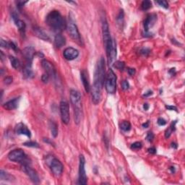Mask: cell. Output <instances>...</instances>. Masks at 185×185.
<instances>
[{"label": "cell", "instance_id": "37", "mask_svg": "<svg viewBox=\"0 0 185 185\" xmlns=\"http://www.w3.org/2000/svg\"><path fill=\"white\" fill-rule=\"evenodd\" d=\"M49 78H50V77H49V76L47 74H46V73L43 74V75H42V77H41L42 81H43V83H47L48 82H49Z\"/></svg>", "mask_w": 185, "mask_h": 185}, {"label": "cell", "instance_id": "21", "mask_svg": "<svg viewBox=\"0 0 185 185\" xmlns=\"http://www.w3.org/2000/svg\"><path fill=\"white\" fill-rule=\"evenodd\" d=\"M22 75H23V77L25 79H30L33 78L34 74L32 70V66L25 65V67L22 70Z\"/></svg>", "mask_w": 185, "mask_h": 185}, {"label": "cell", "instance_id": "41", "mask_svg": "<svg viewBox=\"0 0 185 185\" xmlns=\"http://www.w3.org/2000/svg\"><path fill=\"white\" fill-rule=\"evenodd\" d=\"M166 108L168 110H170V111H177V108L174 106H166Z\"/></svg>", "mask_w": 185, "mask_h": 185}, {"label": "cell", "instance_id": "24", "mask_svg": "<svg viewBox=\"0 0 185 185\" xmlns=\"http://www.w3.org/2000/svg\"><path fill=\"white\" fill-rule=\"evenodd\" d=\"M9 60H10L11 64H12L13 68L18 70V69H19L20 67L21 66L20 62L19 59H17L16 57H15V56H9Z\"/></svg>", "mask_w": 185, "mask_h": 185}, {"label": "cell", "instance_id": "3", "mask_svg": "<svg viewBox=\"0 0 185 185\" xmlns=\"http://www.w3.org/2000/svg\"><path fill=\"white\" fill-rule=\"evenodd\" d=\"M70 101L73 107L75 122L78 125L83 116V105H82L81 95L77 90H71L70 91Z\"/></svg>", "mask_w": 185, "mask_h": 185}, {"label": "cell", "instance_id": "26", "mask_svg": "<svg viewBox=\"0 0 185 185\" xmlns=\"http://www.w3.org/2000/svg\"><path fill=\"white\" fill-rule=\"evenodd\" d=\"M120 128L124 132H128L131 129V124L128 121H123L120 125Z\"/></svg>", "mask_w": 185, "mask_h": 185}, {"label": "cell", "instance_id": "39", "mask_svg": "<svg viewBox=\"0 0 185 185\" xmlns=\"http://www.w3.org/2000/svg\"><path fill=\"white\" fill-rule=\"evenodd\" d=\"M0 45H1V47L2 48H9V42L5 41L3 39H1V43H0Z\"/></svg>", "mask_w": 185, "mask_h": 185}, {"label": "cell", "instance_id": "13", "mask_svg": "<svg viewBox=\"0 0 185 185\" xmlns=\"http://www.w3.org/2000/svg\"><path fill=\"white\" fill-rule=\"evenodd\" d=\"M41 65L43 70H45L46 74L49 76L50 77H55L56 75V69H55L54 66L52 64L51 62L46 59H43L41 62Z\"/></svg>", "mask_w": 185, "mask_h": 185}, {"label": "cell", "instance_id": "48", "mask_svg": "<svg viewBox=\"0 0 185 185\" xmlns=\"http://www.w3.org/2000/svg\"><path fill=\"white\" fill-rule=\"evenodd\" d=\"M171 147L175 148V149H176V148H177V145H176V143H171Z\"/></svg>", "mask_w": 185, "mask_h": 185}, {"label": "cell", "instance_id": "17", "mask_svg": "<svg viewBox=\"0 0 185 185\" xmlns=\"http://www.w3.org/2000/svg\"><path fill=\"white\" fill-rule=\"evenodd\" d=\"M12 18L13 19L14 22H15L16 26L19 28V30L22 33H24L25 31V28H26V25H25V23L22 20H21L20 19H19L18 18V15H17L15 12H12Z\"/></svg>", "mask_w": 185, "mask_h": 185}, {"label": "cell", "instance_id": "49", "mask_svg": "<svg viewBox=\"0 0 185 185\" xmlns=\"http://www.w3.org/2000/svg\"><path fill=\"white\" fill-rule=\"evenodd\" d=\"M170 169H171V170L172 173H173V172H174V171H175L174 167H171V168H170Z\"/></svg>", "mask_w": 185, "mask_h": 185}, {"label": "cell", "instance_id": "9", "mask_svg": "<svg viewBox=\"0 0 185 185\" xmlns=\"http://www.w3.org/2000/svg\"><path fill=\"white\" fill-rule=\"evenodd\" d=\"M79 177L78 184H87V176L85 172V159L83 155H80L79 159Z\"/></svg>", "mask_w": 185, "mask_h": 185}, {"label": "cell", "instance_id": "14", "mask_svg": "<svg viewBox=\"0 0 185 185\" xmlns=\"http://www.w3.org/2000/svg\"><path fill=\"white\" fill-rule=\"evenodd\" d=\"M63 56L67 60L72 61L75 59L79 56V52L73 47L66 48L63 52Z\"/></svg>", "mask_w": 185, "mask_h": 185}, {"label": "cell", "instance_id": "16", "mask_svg": "<svg viewBox=\"0 0 185 185\" xmlns=\"http://www.w3.org/2000/svg\"><path fill=\"white\" fill-rule=\"evenodd\" d=\"M80 77H81L82 83H83L84 88L85 90V91L87 93H89L90 90V82H89V77L87 72L86 70H83V71L80 73Z\"/></svg>", "mask_w": 185, "mask_h": 185}, {"label": "cell", "instance_id": "44", "mask_svg": "<svg viewBox=\"0 0 185 185\" xmlns=\"http://www.w3.org/2000/svg\"><path fill=\"white\" fill-rule=\"evenodd\" d=\"M148 152L150 154H155L156 152V149L154 147H152V148H148Z\"/></svg>", "mask_w": 185, "mask_h": 185}, {"label": "cell", "instance_id": "5", "mask_svg": "<svg viewBox=\"0 0 185 185\" xmlns=\"http://www.w3.org/2000/svg\"><path fill=\"white\" fill-rule=\"evenodd\" d=\"M8 159L11 161L20 163L21 164L28 163V159L26 154L21 149H15L9 152L8 154Z\"/></svg>", "mask_w": 185, "mask_h": 185}, {"label": "cell", "instance_id": "4", "mask_svg": "<svg viewBox=\"0 0 185 185\" xmlns=\"http://www.w3.org/2000/svg\"><path fill=\"white\" fill-rule=\"evenodd\" d=\"M105 87L109 94H114L117 91V76L111 69L106 75Z\"/></svg>", "mask_w": 185, "mask_h": 185}, {"label": "cell", "instance_id": "1", "mask_svg": "<svg viewBox=\"0 0 185 185\" xmlns=\"http://www.w3.org/2000/svg\"><path fill=\"white\" fill-rule=\"evenodd\" d=\"M106 64L104 57L100 58L96 67L93 86L90 87L92 101L95 105H98L102 98V89L106 78Z\"/></svg>", "mask_w": 185, "mask_h": 185}, {"label": "cell", "instance_id": "45", "mask_svg": "<svg viewBox=\"0 0 185 185\" xmlns=\"http://www.w3.org/2000/svg\"><path fill=\"white\" fill-rule=\"evenodd\" d=\"M152 94V92L151 91V90H148V92H146V93H145V94L143 95L144 97H148L150 96H151Z\"/></svg>", "mask_w": 185, "mask_h": 185}, {"label": "cell", "instance_id": "22", "mask_svg": "<svg viewBox=\"0 0 185 185\" xmlns=\"http://www.w3.org/2000/svg\"><path fill=\"white\" fill-rule=\"evenodd\" d=\"M49 128H50L52 135L54 138H56L58 135V127L57 125L54 121H49Z\"/></svg>", "mask_w": 185, "mask_h": 185}, {"label": "cell", "instance_id": "10", "mask_svg": "<svg viewBox=\"0 0 185 185\" xmlns=\"http://www.w3.org/2000/svg\"><path fill=\"white\" fill-rule=\"evenodd\" d=\"M49 167L54 176H60L64 170V166L62 162L56 158H52L49 161Z\"/></svg>", "mask_w": 185, "mask_h": 185}, {"label": "cell", "instance_id": "15", "mask_svg": "<svg viewBox=\"0 0 185 185\" xmlns=\"http://www.w3.org/2000/svg\"><path fill=\"white\" fill-rule=\"evenodd\" d=\"M15 132L18 135H24L28 138H30V136H31L30 131L28 129L26 125H24L23 123H19L15 126Z\"/></svg>", "mask_w": 185, "mask_h": 185}, {"label": "cell", "instance_id": "8", "mask_svg": "<svg viewBox=\"0 0 185 185\" xmlns=\"http://www.w3.org/2000/svg\"><path fill=\"white\" fill-rule=\"evenodd\" d=\"M59 109H60V114L62 121L65 125H68L70 123V106L67 101H62L59 104Z\"/></svg>", "mask_w": 185, "mask_h": 185}, {"label": "cell", "instance_id": "36", "mask_svg": "<svg viewBox=\"0 0 185 185\" xmlns=\"http://www.w3.org/2000/svg\"><path fill=\"white\" fill-rule=\"evenodd\" d=\"M158 125L159 126H164L166 125V121L163 118H159L158 119Z\"/></svg>", "mask_w": 185, "mask_h": 185}, {"label": "cell", "instance_id": "42", "mask_svg": "<svg viewBox=\"0 0 185 185\" xmlns=\"http://www.w3.org/2000/svg\"><path fill=\"white\" fill-rule=\"evenodd\" d=\"M128 73H129V75L131 76H133L135 75V73H136V71H135V69L134 68H128Z\"/></svg>", "mask_w": 185, "mask_h": 185}, {"label": "cell", "instance_id": "28", "mask_svg": "<svg viewBox=\"0 0 185 185\" xmlns=\"http://www.w3.org/2000/svg\"><path fill=\"white\" fill-rule=\"evenodd\" d=\"M23 145L24 146L29 147V148H40L39 143H37L36 142H34V141H28V142H25L23 143Z\"/></svg>", "mask_w": 185, "mask_h": 185}, {"label": "cell", "instance_id": "34", "mask_svg": "<svg viewBox=\"0 0 185 185\" xmlns=\"http://www.w3.org/2000/svg\"><path fill=\"white\" fill-rule=\"evenodd\" d=\"M9 49H12V50L16 51V52L18 51V48L17 46V45L12 41H9Z\"/></svg>", "mask_w": 185, "mask_h": 185}, {"label": "cell", "instance_id": "33", "mask_svg": "<svg viewBox=\"0 0 185 185\" xmlns=\"http://www.w3.org/2000/svg\"><path fill=\"white\" fill-rule=\"evenodd\" d=\"M121 87H122V89L124 90H127L129 89V84L127 80H124V81H122V83H121Z\"/></svg>", "mask_w": 185, "mask_h": 185}, {"label": "cell", "instance_id": "30", "mask_svg": "<svg viewBox=\"0 0 185 185\" xmlns=\"http://www.w3.org/2000/svg\"><path fill=\"white\" fill-rule=\"evenodd\" d=\"M117 21L118 24H122L123 21H124V11H120L118 17L117 18Z\"/></svg>", "mask_w": 185, "mask_h": 185}, {"label": "cell", "instance_id": "38", "mask_svg": "<svg viewBox=\"0 0 185 185\" xmlns=\"http://www.w3.org/2000/svg\"><path fill=\"white\" fill-rule=\"evenodd\" d=\"M140 53L142 54L145 55V56H148L150 53V50L149 49H147V48H144V49H141Z\"/></svg>", "mask_w": 185, "mask_h": 185}, {"label": "cell", "instance_id": "32", "mask_svg": "<svg viewBox=\"0 0 185 185\" xmlns=\"http://www.w3.org/2000/svg\"><path fill=\"white\" fill-rule=\"evenodd\" d=\"M156 3L159 4L161 7L165 8V9H168L169 8V3L167 2V1H165V0H162V1H157Z\"/></svg>", "mask_w": 185, "mask_h": 185}, {"label": "cell", "instance_id": "19", "mask_svg": "<svg viewBox=\"0 0 185 185\" xmlns=\"http://www.w3.org/2000/svg\"><path fill=\"white\" fill-rule=\"evenodd\" d=\"M33 32H34L35 35H36L38 38H39V39H42V40L43 41H49V36L45 33L44 30H42L41 28L36 27V28H33Z\"/></svg>", "mask_w": 185, "mask_h": 185}, {"label": "cell", "instance_id": "11", "mask_svg": "<svg viewBox=\"0 0 185 185\" xmlns=\"http://www.w3.org/2000/svg\"><path fill=\"white\" fill-rule=\"evenodd\" d=\"M22 171L28 175V177L30 179V180H31L33 183L36 184L40 182V179H39V175H38L37 172L29 166V163L22 164Z\"/></svg>", "mask_w": 185, "mask_h": 185}, {"label": "cell", "instance_id": "40", "mask_svg": "<svg viewBox=\"0 0 185 185\" xmlns=\"http://www.w3.org/2000/svg\"><path fill=\"white\" fill-rule=\"evenodd\" d=\"M12 80H13V79H12V77H6L5 78V80H4V83H5L6 85H9L11 84V83H12Z\"/></svg>", "mask_w": 185, "mask_h": 185}, {"label": "cell", "instance_id": "25", "mask_svg": "<svg viewBox=\"0 0 185 185\" xmlns=\"http://www.w3.org/2000/svg\"><path fill=\"white\" fill-rule=\"evenodd\" d=\"M176 121H173L171 122V124L170 127L166 130V132H165V137H166V138H169V137L171 136V135L172 132L175 130V129H176Z\"/></svg>", "mask_w": 185, "mask_h": 185}, {"label": "cell", "instance_id": "23", "mask_svg": "<svg viewBox=\"0 0 185 185\" xmlns=\"http://www.w3.org/2000/svg\"><path fill=\"white\" fill-rule=\"evenodd\" d=\"M0 177H1L2 180L9 181V182H12L13 179H15V177L12 175L9 174V173L3 170H1V171H0Z\"/></svg>", "mask_w": 185, "mask_h": 185}, {"label": "cell", "instance_id": "12", "mask_svg": "<svg viewBox=\"0 0 185 185\" xmlns=\"http://www.w3.org/2000/svg\"><path fill=\"white\" fill-rule=\"evenodd\" d=\"M35 53H36V52H35V49L33 46H27L26 48L23 49L22 55H23L24 58L26 61V64L25 65L32 66Z\"/></svg>", "mask_w": 185, "mask_h": 185}, {"label": "cell", "instance_id": "18", "mask_svg": "<svg viewBox=\"0 0 185 185\" xmlns=\"http://www.w3.org/2000/svg\"><path fill=\"white\" fill-rule=\"evenodd\" d=\"M20 101V97L18 98H15L14 99L10 100V101H7L5 104H3V108H5L6 110H8V111H11V110H14L15 108H17L18 107V104H19Z\"/></svg>", "mask_w": 185, "mask_h": 185}, {"label": "cell", "instance_id": "47", "mask_svg": "<svg viewBox=\"0 0 185 185\" xmlns=\"http://www.w3.org/2000/svg\"><path fill=\"white\" fill-rule=\"evenodd\" d=\"M143 108H144V109L145 110V111H147V110H148V108H149V106H148V104H145L143 105Z\"/></svg>", "mask_w": 185, "mask_h": 185}, {"label": "cell", "instance_id": "31", "mask_svg": "<svg viewBox=\"0 0 185 185\" xmlns=\"http://www.w3.org/2000/svg\"><path fill=\"white\" fill-rule=\"evenodd\" d=\"M142 147V145L140 142H135L131 145V148L133 150L141 149Z\"/></svg>", "mask_w": 185, "mask_h": 185}, {"label": "cell", "instance_id": "6", "mask_svg": "<svg viewBox=\"0 0 185 185\" xmlns=\"http://www.w3.org/2000/svg\"><path fill=\"white\" fill-rule=\"evenodd\" d=\"M66 28H67V33L70 36V37L75 41L78 43L81 42V37H80V34L79 33L78 28H77V25L73 21L70 20L66 25Z\"/></svg>", "mask_w": 185, "mask_h": 185}, {"label": "cell", "instance_id": "7", "mask_svg": "<svg viewBox=\"0 0 185 185\" xmlns=\"http://www.w3.org/2000/svg\"><path fill=\"white\" fill-rule=\"evenodd\" d=\"M156 20H157V15L156 14H150L147 15L146 18L144 20V36L146 37H150L151 33H150V29L155 25Z\"/></svg>", "mask_w": 185, "mask_h": 185}, {"label": "cell", "instance_id": "43", "mask_svg": "<svg viewBox=\"0 0 185 185\" xmlns=\"http://www.w3.org/2000/svg\"><path fill=\"white\" fill-rule=\"evenodd\" d=\"M26 3H27V2H18V4H17V5H18L17 7H18V9H22V7H23Z\"/></svg>", "mask_w": 185, "mask_h": 185}, {"label": "cell", "instance_id": "35", "mask_svg": "<svg viewBox=\"0 0 185 185\" xmlns=\"http://www.w3.org/2000/svg\"><path fill=\"white\" fill-rule=\"evenodd\" d=\"M146 139L148 142H152L154 139V134L152 132H149L147 135Z\"/></svg>", "mask_w": 185, "mask_h": 185}, {"label": "cell", "instance_id": "27", "mask_svg": "<svg viewBox=\"0 0 185 185\" xmlns=\"http://www.w3.org/2000/svg\"><path fill=\"white\" fill-rule=\"evenodd\" d=\"M152 7V3L149 0H145L141 4V9L142 10H148Z\"/></svg>", "mask_w": 185, "mask_h": 185}, {"label": "cell", "instance_id": "20", "mask_svg": "<svg viewBox=\"0 0 185 185\" xmlns=\"http://www.w3.org/2000/svg\"><path fill=\"white\" fill-rule=\"evenodd\" d=\"M65 38L62 35H61L60 33H58V34L56 35L54 38V46L56 48H58V49L62 48L63 46L65 45Z\"/></svg>", "mask_w": 185, "mask_h": 185}, {"label": "cell", "instance_id": "2", "mask_svg": "<svg viewBox=\"0 0 185 185\" xmlns=\"http://www.w3.org/2000/svg\"><path fill=\"white\" fill-rule=\"evenodd\" d=\"M46 22L54 31L57 32L58 33L62 31L67 25L62 15L57 10H53L49 12L46 16Z\"/></svg>", "mask_w": 185, "mask_h": 185}, {"label": "cell", "instance_id": "29", "mask_svg": "<svg viewBox=\"0 0 185 185\" xmlns=\"http://www.w3.org/2000/svg\"><path fill=\"white\" fill-rule=\"evenodd\" d=\"M114 67H116V68L117 69V70L122 71V70L125 69V62H121V61H117V62H116L114 63Z\"/></svg>", "mask_w": 185, "mask_h": 185}, {"label": "cell", "instance_id": "46", "mask_svg": "<svg viewBox=\"0 0 185 185\" xmlns=\"http://www.w3.org/2000/svg\"><path fill=\"white\" fill-rule=\"evenodd\" d=\"M149 125H150V121H146L145 123H144V124H142V127L144 128H148V127H149Z\"/></svg>", "mask_w": 185, "mask_h": 185}]
</instances>
